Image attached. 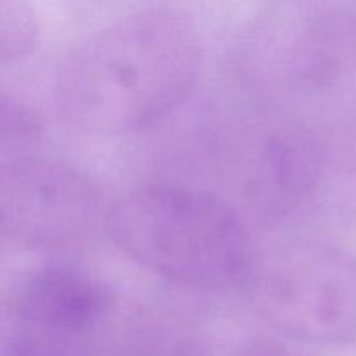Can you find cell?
<instances>
[{"label": "cell", "mask_w": 356, "mask_h": 356, "mask_svg": "<svg viewBox=\"0 0 356 356\" xmlns=\"http://www.w3.org/2000/svg\"><path fill=\"white\" fill-rule=\"evenodd\" d=\"M202 72L204 45L190 17L165 7L143 9L65 56L54 80L56 106L83 134H134L183 106Z\"/></svg>", "instance_id": "cell-1"}, {"label": "cell", "mask_w": 356, "mask_h": 356, "mask_svg": "<svg viewBox=\"0 0 356 356\" xmlns=\"http://www.w3.org/2000/svg\"><path fill=\"white\" fill-rule=\"evenodd\" d=\"M243 51L247 96L298 127L327 169L356 174V16L327 13Z\"/></svg>", "instance_id": "cell-2"}, {"label": "cell", "mask_w": 356, "mask_h": 356, "mask_svg": "<svg viewBox=\"0 0 356 356\" xmlns=\"http://www.w3.org/2000/svg\"><path fill=\"white\" fill-rule=\"evenodd\" d=\"M104 219L125 256L188 289L240 287L257 252L249 221L221 197L193 184L139 186Z\"/></svg>", "instance_id": "cell-3"}, {"label": "cell", "mask_w": 356, "mask_h": 356, "mask_svg": "<svg viewBox=\"0 0 356 356\" xmlns=\"http://www.w3.org/2000/svg\"><path fill=\"white\" fill-rule=\"evenodd\" d=\"M153 343L145 309L80 268H37L0 296V356H149Z\"/></svg>", "instance_id": "cell-4"}, {"label": "cell", "mask_w": 356, "mask_h": 356, "mask_svg": "<svg viewBox=\"0 0 356 356\" xmlns=\"http://www.w3.org/2000/svg\"><path fill=\"white\" fill-rule=\"evenodd\" d=\"M204 138V155L218 183L212 193L247 221L287 218L313 195L327 169L298 127L252 99L235 117L216 120Z\"/></svg>", "instance_id": "cell-5"}, {"label": "cell", "mask_w": 356, "mask_h": 356, "mask_svg": "<svg viewBox=\"0 0 356 356\" xmlns=\"http://www.w3.org/2000/svg\"><path fill=\"white\" fill-rule=\"evenodd\" d=\"M240 289L273 329L312 344L356 341V257L318 242L257 250Z\"/></svg>", "instance_id": "cell-6"}, {"label": "cell", "mask_w": 356, "mask_h": 356, "mask_svg": "<svg viewBox=\"0 0 356 356\" xmlns=\"http://www.w3.org/2000/svg\"><path fill=\"white\" fill-rule=\"evenodd\" d=\"M101 216V191L79 167L35 153L0 160V242L70 249L89 238Z\"/></svg>", "instance_id": "cell-7"}, {"label": "cell", "mask_w": 356, "mask_h": 356, "mask_svg": "<svg viewBox=\"0 0 356 356\" xmlns=\"http://www.w3.org/2000/svg\"><path fill=\"white\" fill-rule=\"evenodd\" d=\"M44 117L28 101L0 89V155H28L44 138Z\"/></svg>", "instance_id": "cell-8"}, {"label": "cell", "mask_w": 356, "mask_h": 356, "mask_svg": "<svg viewBox=\"0 0 356 356\" xmlns=\"http://www.w3.org/2000/svg\"><path fill=\"white\" fill-rule=\"evenodd\" d=\"M38 44V19L31 0H0V65L31 56Z\"/></svg>", "instance_id": "cell-9"}, {"label": "cell", "mask_w": 356, "mask_h": 356, "mask_svg": "<svg viewBox=\"0 0 356 356\" xmlns=\"http://www.w3.org/2000/svg\"><path fill=\"white\" fill-rule=\"evenodd\" d=\"M247 356H299L291 353L289 350H284V348L278 346H270V344H264V346H257L254 348Z\"/></svg>", "instance_id": "cell-10"}]
</instances>
